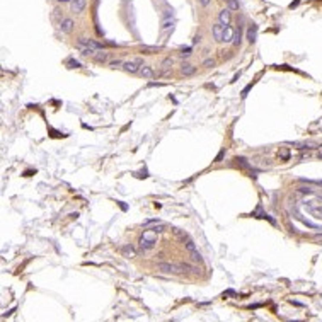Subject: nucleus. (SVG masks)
<instances>
[{"mask_svg": "<svg viewBox=\"0 0 322 322\" xmlns=\"http://www.w3.org/2000/svg\"><path fill=\"white\" fill-rule=\"evenodd\" d=\"M157 244V232H153L150 228H147L143 232V235L140 237V249L142 251H150Z\"/></svg>", "mask_w": 322, "mask_h": 322, "instance_id": "f257e3e1", "label": "nucleus"}, {"mask_svg": "<svg viewBox=\"0 0 322 322\" xmlns=\"http://www.w3.org/2000/svg\"><path fill=\"white\" fill-rule=\"evenodd\" d=\"M77 44L80 48H90V49H94V51L102 49V44L101 43H97L96 39H90V38H79L77 39Z\"/></svg>", "mask_w": 322, "mask_h": 322, "instance_id": "f03ea898", "label": "nucleus"}, {"mask_svg": "<svg viewBox=\"0 0 322 322\" xmlns=\"http://www.w3.org/2000/svg\"><path fill=\"white\" fill-rule=\"evenodd\" d=\"M157 269L162 271V273H182V269L179 264H172V262H158L157 264Z\"/></svg>", "mask_w": 322, "mask_h": 322, "instance_id": "7ed1b4c3", "label": "nucleus"}, {"mask_svg": "<svg viewBox=\"0 0 322 322\" xmlns=\"http://www.w3.org/2000/svg\"><path fill=\"white\" fill-rule=\"evenodd\" d=\"M73 19H70V17H65V19H62V22H60V29H62V33H65V34H70L72 33V29H73Z\"/></svg>", "mask_w": 322, "mask_h": 322, "instance_id": "20e7f679", "label": "nucleus"}, {"mask_svg": "<svg viewBox=\"0 0 322 322\" xmlns=\"http://www.w3.org/2000/svg\"><path fill=\"white\" fill-rule=\"evenodd\" d=\"M218 19H220V24H223V26H230V21H232L230 9H223V10H220Z\"/></svg>", "mask_w": 322, "mask_h": 322, "instance_id": "39448f33", "label": "nucleus"}, {"mask_svg": "<svg viewBox=\"0 0 322 322\" xmlns=\"http://www.w3.org/2000/svg\"><path fill=\"white\" fill-rule=\"evenodd\" d=\"M233 36H235L233 28L232 26H225V29H223V36H222V43H232Z\"/></svg>", "mask_w": 322, "mask_h": 322, "instance_id": "423d86ee", "label": "nucleus"}, {"mask_svg": "<svg viewBox=\"0 0 322 322\" xmlns=\"http://www.w3.org/2000/svg\"><path fill=\"white\" fill-rule=\"evenodd\" d=\"M223 29H225V26L223 24H213V28H212V33H213V38L217 39V41H222V36H223Z\"/></svg>", "mask_w": 322, "mask_h": 322, "instance_id": "0eeeda50", "label": "nucleus"}, {"mask_svg": "<svg viewBox=\"0 0 322 322\" xmlns=\"http://www.w3.org/2000/svg\"><path fill=\"white\" fill-rule=\"evenodd\" d=\"M85 5H87V2H85V0H72V10L77 12V14L84 12Z\"/></svg>", "mask_w": 322, "mask_h": 322, "instance_id": "6e6552de", "label": "nucleus"}, {"mask_svg": "<svg viewBox=\"0 0 322 322\" xmlns=\"http://www.w3.org/2000/svg\"><path fill=\"white\" fill-rule=\"evenodd\" d=\"M121 68H123L124 72H128V73H137V72H140V67H138L135 62H124V65L121 67Z\"/></svg>", "mask_w": 322, "mask_h": 322, "instance_id": "1a4fd4ad", "label": "nucleus"}, {"mask_svg": "<svg viewBox=\"0 0 322 322\" xmlns=\"http://www.w3.org/2000/svg\"><path fill=\"white\" fill-rule=\"evenodd\" d=\"M256 36H257V26H256V24H251V26L247 28V41L254 43L256 41Z\"/></svg>", "mask_w": 322, "mask_h": 322, "instance_id": "9d476101", "label": "nucleus"}, {"mask_svg": "<svg viewBox=\"0 0 322 322\" xmlns=\"http://www.w3.org/2000/svg\"><path fill=\"white\" fill-rule=\"evenodd\" d=\"M138 73L143 77V79H152V77L155 75V73H153V68H152V67H148V65H143V67L140 68V72H138Z\"/></svg>", "mask_w": 322, "mask_h": 322, "instance_id": "9b49d317", "label": "nucleus"}, {"mask_svg": "<svg viewBox=\"0 0 322 322\" xmlns=\"http://www.w3.org/2000/svg\"><path fill=\"white\" fill-rule=\"evenodd\" d=\"M181 72H182V75L189 77V75H193V73L196 72V67H193L191 63H182V65H181Z\"/></svg>", "mask_w": 322, "mask_h": 322, "instance_id": "f8f14e48", "label": "nucleus"}, {"mask_svg": "<svg viewBox=\"0 0 322 322\" xmlns=\"http://www.w3.org/2000/svg\"><path fill=\"white\" fill-rule=\"evenodd\" d=\"M142 51L147 53V55H153V53H158L160 48H158V46H147V44H143V46H142Z\"/></svg>", "mask_w": 322, "mask_h": 322, "instance_id": "ddd939ff", "label": "nucleus"}, {"mask_svg": "<svg viewBox=\"0 0 322 322\" xmlns=\"http://www.w3.org/2000/svg\"><path fill=\"white\" fill-rule=\"evenodd\" d=\"M240 41H242V28L239 26V29L235 31V36H233V41H232V44H235V46H239V44H240Z\"/></svg>", "mask_w": 322, "mask_h": 322, "instance_id": "4468645a", "label": "nucleus"}, {"mask_svg": "<svg viewBox=\"0 0 322 322\" xmlns=\"http://www.w3.org/2000/svg\"><path fill=\"white\" fill-rule=\"evenodd\" d=\"M123 254L124 256H130V257H133V256H135V249H133V246H130V244H126V246L123 247Z\"/></svg>", "mask_w": 322, "mask_h": 322, "instance_id": "2eb2a0df", "label": "nucleus"}, {"mask_svg": "<svg viewBox=\"0 0 322 322\" xmlns=\"http://www.w3.org/2000/svg\"><path fill=\"white\" fill-rule=\"evenodd\" d=\"M235 162H237L242 169H249V167H251L249 162H247V158H244V157H237V158H235Z\"/></svg>", "mask_w": 322, "mask_h": 322, "instance_id": "dca6fc26", "label": "nucleus"}, {"mask_svg": "<svg viewBox=\"0 0 322 322\" xmlns=\"http://www.w3.org/2000/svg\"><path fill=\"white\" fill-rule=\"evenodd\" d=\"M179 266H181V269H182V271L186 269V271H191V273H198V269H196L194 266H191V264H188V262H181Z\"/></svg>", "mask_w": 322, "mask_h": 322, "instance_id": "f3484780", "label": "nucleus"}, {"mask_svg": "<svg viewBox=\"0 0 322 322\" xmlns=\"http://www.w3.org/2000/svg\"><path fill=\"white\" fill-rule=\"evenodd\" d=\"M96 62L97 63H104V62H108V53H96Z\"/></svg>", "mask_w": 322, "mask_h": 322, "instance_id": "a211bd4d", "label": "nucleus"}, {"mask_svg": "<svg viewBox=\"0 0 322 322\" xmlns=\"http://www.w3.org/2000/svg\"><path fill=\"white\" fill-rule=\"evenodd\" d=\"M172 63H174V60H172V58H165L164 62H162V68H164V72H167V70L171 68Z\"/></svg>", "mask_w": 322, "mask_h": 322, "instance_id": "6ab92c4d", "label": "nucleus"}, {"mask_svg": "<svg viewBox=\"0 0 322 322\" xmlns=\"http://www.w3.org/2000/svg\"><path fill=\"white\" fill-rule=\"evenodd\" d=\"M227 5L230 10H239V2L237 0H227Z\"/></svg>", "mask_w": 322, "mask_h": 322, "instance_id": "aec40b11", "label": "nucleus"}, {"mask_svg": "<svg viewBox=\"0 0 322 322\" xmlns=\"http://www.w3.org/2000/svg\"><path fill=\"white\" fill-rule=\"evenodd\" d=\"M184 247L188 249V251H189V252H194V251H196V244H194L191 239H189V240H188V242L184 244Z\"/></svg>", "mask_w": 322, "mask_h": 322, "instance_id": "412c9836", "label": "nucleus"}, {"mask_svg": "<svg viewBox=\"0 0 322 322\" xmlns=\"http://www.w3.org/2000/svg\"><path fill=\"white\" fill-rule=\"evenodd\" d=\"M191 259L194 261V262H203V257H201V254H199L198 251L191 252Z\"/></svg>", "mask_w": 322, "mask_h": 322, "instance_id": "4be33fe9", "label": "nucleus"}, {"mask_svg": "<svg viewBox=\"0 0 322 322\" xmlns=\"http://www.w3.org/2000/svg\"><path fill=\"white\" fill-rule=\"evenodd\" d=\"M67 65H68V68H80V63L77 62V60H73V58H70L68 62H67Z\"/></svg>", "mask_w": 322, "mask_h": 322, "instance_id": "5701e85b", "label": "nucleus"}, {"mask_svg": "<svg viewBox=\"0 0 322 322\" xmlns=\"http://www.w3.org/2000/svg\"><path fill=\"white\" fill-rule=\"evenodd\" d=\"M121 65H124V62H121V60H113V62L109 63L111 68H119Z\"/></svg>", "mask_w": 322, "mask_h": 322, "instance_id": "b1692460", "label": "nucleus"}, {"mask_svg": "<svg viewBox=\"0 0 322 322\" xmlns=\"http://www.w3.org/2000/svg\"><path fill=\"white\" fill-rule=\"evenodd\" d=\"M182 58H189L191 56V48H182V53H179Z\"/></svg>", "mask_w": 322, "mask_h": 322, "instance_id": "393cba45", "label": "nucleus"}, {"mask_svg": "<svg viewBox=\"0 0 322 322\" xmlns=\"http://www.w3.org/2000/svg\"><path fill=\"white\" fill-rule=\"evenodd\" d=\"M82 55L84 56H89V55H96V51L90 48H82Z\"/></svg>", "mask_w": 322, "mask_h": 322, "instance_id": "a878e982", "label": "nucleus"}, {"mask_svg": "<svg viewBox=\"0 0 322 322\" xmlns=\"http://www.w3.org/2000/svg\"><path fill=\"white\" fill-rule=\"evenodd\" d=\"M172 24H174L172 21H164V22H162V28H160V29H162V31H165V29L172 28Z\"/></svg>", "mask_w": 322, "mask_h": 322, "instance_id": "bb28decb", "label": "nucleus"}, {"mask_svg": "<svg viewBox=\"0 0 322 322\" xmlns=\"http://www.w3.org/2000/svg\"><path fill=\"white\" fill-rule=\"evenodd\" d=\"M213 65H215V60H212V58H208V60L203 62V67H206V68H210V67H213Z\"/></svg>", "mask_w": 322, "mask_h": 322, "instance_id": "cd10ccee", "label": "nucleus"}, {"mask_svg": "<svg viewBox=\"0 0 322 322\" xmlns=\"http://www.w3.org/2000/svg\"><path fill=\"white\" fill-rule=\"evenodd\" d=\"M223 157H225V148H222V150H220V153L217 155V158H215V162H220Z\"/></svg>", "mask_w": 322, "mask_h": 322, "instance_id": "c85d7f7f", "label": "nucleus"}, {"mask_svg": "<svg viewBox=\"0 0 322 322\" xmlns=\"http://www.w3.org/2000/svg\"><path fill=\"white\" fill-rule=\"evenodd\" d=\"M281 153V157H283V160H288V157H290V153H288V150H285V148H281L280 150Z\"/></svg>", "mask_w": 322, "mask_h": 322, "instance_id": "c756f323", "label": "nucleus"}, {"mask_svg": "<svg viewBox=\"0 0 322 322\" xmlns=\"http://www.w3.org/2000/svg\"><path fill=\"white\" fill-rule=\"evenodd\" d=\"M198 2L201 4V5H203V7H208V5L212 4V0H198Z\"/></svg>", "mask_w": 322, "mask_h": 322, "instance_id": "7c9ffc66", "label": "nucleus"}, {"mask_svg": "<svg viewBox=\"0 0 322 322\" xmlns=\"http://www.w3.org/2000/svg\"><path fill=\"white\" fill-rule=\"evenodd\" d=\"M223 297H235V291L233 290H227L225 293H223Z\"/></svg>", "mask_w": 322, "mask_h": 322, "instance_id": "2f4dec72", "label": "nucleus"}, {"mask_svg": "<svg viewBox=\"0 0 322 322\" xmlns=\"http://www.w3.org/2000/svg\"><path fill=\"white\" fill-rule=\"evenodd\" d=\"M133 62L137 63L138 67H140V68H142V67H143V60H142V58H135V60H133Z\"/></svg>", "mask_w": 322, "mask_h": 322, "instance_id": "473e14b6", "label": "nucleus"}, {"mask_svg": "<svg viewBox=\"0 0 322 322\" xmlns=\"http://www.w3.org/2000/svg\"><path fill=\"white\" fill-rule=\"evenodd\" d=\"M251 87H252V84H249V85H247L246 89L242 90V97H246V96H247V92H249V89H251Z\"/></svg>", "mask_w": 322, "mask_h": 322, "instance_id": "72a5a7b5", "label": "nucleus"}, {"mask_svg": "<svg viewBox=\"0 0 322 322\" xmlns=\"http://www.w3.org/2000/svg\"><path fill=\"white\" fill-rule=\"evenodd\" d=\"M199 41H201V36H199V34H198V36H194V39H193V43L196 44V43H199Z\"/></svg>", "mask_w": 322, "mask_h": 322, "instance_id": "f704fd0d", "label": "nucleus"}, {"mask_svg": "<svg viewBox=\"0 0 322 322\" xmlns=\"http://www.w3.org/2000/svg\"><path fill=\"white\" fill-rule=\"evenodd\" d=\"M60 2H70V0H60Z\"/></svg>", "mask_w": 322, "mask_h": 322, "instance_id": "c9c22d12", "label": "nucleus"}]
</instances>
